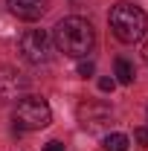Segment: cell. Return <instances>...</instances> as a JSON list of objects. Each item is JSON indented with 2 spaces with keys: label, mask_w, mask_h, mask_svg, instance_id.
Returning a JSON list of instances; mask_svg holds the SVG:
<instances>
[{
  "label": "cell",
  "mask_w": 148,
  "mask_h": 151,
  "mask_svg": "<svg viewBox=\"0 0 148 151\" xmlns=\"http://www.w3.org/2000/svg\"><path fill=\"white\" fill-rule=\"evenodd\" d=\"M18 50L20 55L26 58L29 64H47L50 55H52V47H50V35L44 29H29L23 32L18 41Z\"/></svg>",
  "instance_id": "277c9868"
},
{
  "label": "cell",
  "mask_w": 148,
  "mask_h": 151,
  "mask_svg": "<svg viewBox=\"0 0 148 151\" xmlns=\"http://www.w3.org/2000/svg\"><path fill=\"white\" fill-rule=\"evenodd\" d=\"M134 78H137L134 64L125 61V58H116V81H119V84H134Z\"/></svg>",
  "instance_id": "ba28073f"
},
{
  "label": "cell",
  "mask_w": 148,
  "mask_h": 151,
  "mask_svg": "<svg viewBox=\"0 0 148 151\" xmlns=\"http://www.w3.org/2000/svg\"><path fill=\"white\" fill-rule=\"evenodd\" d=\"M55 47L64 55L73 58H84L87 52H93V44H96V32L84 18H64L55 23Z\"/></svg>",
  "instance_id": "6da1fadb"
},
{
  "label": "cell",
  "mask_w": 148,
  "mask_h": 151,
  "mask_svg": "<svg viewBox=\"0 0 148 151\" xmlns=\"http://www.w3.org/2000/svg\"><path fill=\"white\" fill-rule=\"evenodd\" d=\"M111 29L113 35L119 38L122 44H137L139 38L145 35L148 29V18L145 12L139 9V6H134V3H116L111 9Z\"/></svg>",
  "instance_id": "7a4b0ae2"
},
{
  "label": "cell",
  "mask_w": 148,
  "mask_h": 151,
  "mask_svg": "<svg viewBox=\"0 0 148 151\" xmlns=\"http://www.w3.org/2000/svg\"><path fill=\"white\" fill-rule=\"evenodd\" d=\"M128 137L125 134H108L105 137V151H128Z\"/></svg>",
  "instance_id": "9c48e42d"
},
{
  "label": "cell",
  "mask_w": 148,
  "mask_h": 151,
  "mask_svg": "<svg viewBox=\"0 0 148 151\" xmlns=\"http://www.w3.org/2000/svg\"><path fill=\"white\" fill-rule=\"evenodd\" d=\"M142 58H145V64H148V44H145V50H142Z\"/></svg>",
  "instance_id": "5bb4252c"
},
{
  "label": "cell",
  "mask_w": 148,
  "mask_h": 151,
  "mask_svg": "<svg viewBox=\"0 0 148 151\" xmlns=\"http://www.w3.org/2000/svg\"><path fill=\"white\" fill-rule=\"evenodd\" d=\"M134 137H137V142L148 145V128H137V131H134Z\"/></svg>",
  "instance_id": "7c38bea8"
},
{
  "label": "cell",
  "mask_w": 148,
  "mask_h": 151,
  "mask_svg": "<svg viewBox=\"0 0 148 151\" xmlns=\"http://www.w3.org/2000/svg\"><path fill=\"white\" fill-rule=\"evenodd\" d=\"M6 6H9V12L20 20H38L44 12H47V6H50V0H6Z\"/></svg>",
  "instance_id": "52a82bcc"
},
{
  "label": "cell",
  "mask_w": 148,
  "mask_h": 151,
  "mask_svg": "<svg viewBox=\"0 0 148 151\" xmlns=\"http://www.w3.org/2000/svg\"><path fill=\"white\" fill-rule=\"evenodd\" d=\"M26 90V78L15 67H0V99H18Z\"/></svg>",
  "instance_id": "8992f818"
},
{
  "label": "cell",
  "mask_w": 148,
  "mask_h": 151,
  "mask_svg": "<svg viewBox=\"0 0 148 151\" xmlns=\"http://www.w3.org/2000/svg\"><path fill=\"white\" fill-rule=\"evenodd\" d=\"M113 87H116V78H111V76H102V78H99V90H102V93H111Z\"/></svg>",
  "instance_id": "30bf717a"
},
{
  "label": "cell",
  "mask_w": 148,
  "mask_h": 151,
  "mask_svg": "<svg viewBox=\"0 0 148 151\" xmlns=\"http://www.w3.org/2000/svg\"><path fill=\"white\" fill-rule=\"evenodd\" d=\"M44 151H64V145H61V142H47Z\"/></svg>",
  "instance_id": "4fadbf2b"
},
{
  "label": "cell",
  "mask_w": 148,
  "mask_h": 151,
  "mask_svg": "<svg viewBox=\"0 0 148 151\" xmlns=\"http://www.w3.org/2000/svg\"><path fill=\"white\" fill-rule=\"evenodd\" d=\"M93 70H96V67H93V61H81V64H78V76H81V78L93 76Z\"/></svg>",
  "instance_id": "8fae6325"
},
{
  "label": "cell",
  "mask_w": 148,
  "mask_h": 151,
  "mask_svg": "<svg viewBox=\"0 0 148 151\" xmlns=\"http://www.w3.org/2000/svg\"><path fill=\"white\" fill-rule=\"evenodd\" d=\"M111 119H113L111 105H105V102H84V105H78V122H81V128H87V131H102V128H108Z\"/></svg>",
  "instance_id": "5b68a950"
},
{
  "label": "cell",
  "mask_w": 148,
  "mask_h": 151,
  "mask_svg": "<svg viewBox=\"0 0 148 151\" xmlns=\"http://www.w3.org/2000/svg\"><path fill=\"white\" fill-rule=\"evenodd\" d=\"M15 122L23 131H41V128H47L52 122V111H50L47 99L26 96V99H20L18 108H15Z\"/></svg>",
  "instance_id": "3957f363"
}]
</instances>
